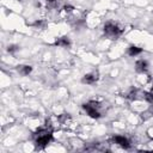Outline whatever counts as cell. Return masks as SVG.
Wrapping results in <instances>:
<instances>
[{
    "label": "cell",
    "instance_id": "8fae6325",
    "mask_svg": "<svg viewBox=\"0 0 153 153\" xmlns=\"http://www.w3.org/2000/svg\"><path fill=\"white\" fill-rule=\"evenodd\" d=\"M18 50H19V47L16 45V44H11V45L7 47V51H8L10 54H14V53L18 51Z\"/></svg>",
    "mask_w": 153,
    "mask_h": 153
},
{
    "label": "cell",
    "instance_id": "3957f363",
    "mask_svg": "<svg viewBox=\"0 0 153 153\" xmlns=\"http://www.w3.org/2000/svg\"><path fill=\"white\" fill-rule=\"evenodd\" d=\"M99 108H100L99 103H98V102H94V100H90V102L82 104V109L85 110V112H86L91 118H94V120L102 117V114H100V111H99Z\"/></svg>",
    "mask_w": 153,
    "mask_h": 153
},
{
    "label": "cell",
    "instance_id": "52a82bcc",
    "mask_svg": "<svg viewBox=\"0 0 153 153\" xmlns=\"http://www.w3.org/2000/svg\"><path fill=\"white\" fill-rule=\"evenodd\" d=\"M54 44H55V45H57V47L68 48V47L71 45V41H69V38H68V37L63 36V37H60V38H57V39L55 41V43H54Z\"/></svg>",
    "mask_w": 153,
    "mask_h": 153
},
{
    "label": "cell",
    "instance_id": "6da1fadb",
    "mask_svg": "<svg viewBox=\"0 0 153 153\" xmlns=\"http://www.w3.org/2000/svg\"><path fill=\"white\" fill-rule=\"evenodd\" d=\"M33 137H35V146H36V148L37 149H43L53 140V130H51L50 127L39 128L33 134Z\"/></svg>",
    "mask_w": 153,
    "mask_h": 153
},
{
    "label": "cell",
    "instance_id": "7a4b0ae2",
    "mask_svg": "<svg viewBox=\"0 0 153 153\" xmlns=\"http://www.w3.org/2000/svg\"><path fill=\"white\" fill-rule=\"evenodd\" d=\"M123 32V29L120 27L114 22H108L104 25V35L110 39H116L118 36H121Z\"/></svg>",
    "mask_w": 153,
    "mask_h": 153
},
{
    "label": "cell",
    "instance_id": "9c48e42d",
    "mask_svg": "<svg viewBox=\"0 0 153 153\" xmlns=\"http://www.w3.org/2000/svg\"><path fill=\"white\" fill-rule=\"evenodd\" d=\"M127 53H128L129 56H137V55H140V54L142 53V48L136 47V45H130V47L128 48Z\"/></svg>",
    "mask_w": 153,
    "mask_h": 153
},
{
    "label": "cell",
    "instance_id": "7c38bea8",
    "mask_svg": "<svg viewBox=\"0 0 153 153\" xmlns=\"http://www.w3.org/2000/svg\"><path fill=\"white\" fill-rule=\"evenodd\" d=\"M47 7L48 8H55V7H57V0H47Z\"/></svg>",
    "mask_w": 153,
    "mask_h": 153
},
{
    "label": "cell",
    "instance_id": "8992f818",
    "mask_svg": "<svg viewBox=\"0 0 153 153\" xmlns=\"http://www.w3.org/2000/svg\"><path fill=\"white\" fill-rule=\"evenodd\" d=\"M135 69H136V72H139V73H145V72H147V69H148V62H147L146 60H139V61H136V63H135Z\"/></svg>",
    "mask_w": 153,
    "mask_h": 153
},
{
    "label": "cell",
    "instance_id": "5bb4252c",
    "mask_svg": "<svg viewBox=\"0 0 153 153\" xmlns=\"http://www.w3.org/2000/svg\"><path fill=\"white\" fill-rule=\"evenodd\" d=\"M68 118H69V115H68V114H62V115H60V116L57 117V120H59L61 123H65Z\"/></svg>",
    "mask_w": 153,
    "mask_h": 153
},
{
    "label": "cell",
    "instance_id": "30bf717a",
    "mask_svg": "<svg viewBox=\"0 0 153 153\" xmlns=\"http://www.w3.org/2000/svg\"><path fill=\"white\" fill-rule=\"evenodd\" d=\"M136 94H137V90L136 88H131L130 90V92L126 96V98L127 99H129V100H135L137 97H136Z\"/></svg>",
    "mask_w": 153,
    "mask_h": 153
},
{
    "label": "cell",
    "instance_id": "277c9868",
    "mask_svg": "<svg viewBox=\"0 0 153 153\" xmlns=\"http://www.w3.org/2000/svg\"><path fill=\"white\" fill-rule=\"evenodd\" d=\"M111 141L114 143H116L117 146H120L121 148H124V149L130 148V141L128 140V137H126L123 135H115V136H112Z\"/></svg>",
    "mask_w": 153,
    "mask_h": 153
},
{
    "label": "cell",
    "instance_id": "2e32d148",
    "mask_svg": "<svg viewBox=\"0 0 153 153\" xmlns=\"http://www.w3.org/2000/svg\"><path fill=\"white\" fill-rule=\"evenodd\" d=\"M44 25V23L42 20H36L35 23H32V26H36V27H42Z\"/></svg>",
    "mask_w": 153,
    "mask_h": 153
},
{
    "label": "cell",
    "instance_id": "9a60e30c",
    "mask_svg": "<svg viewBox=\"0 0 153 153\" xmlns=\"http://www.w3.org/2000/svg\"><path fill=\"white\" fill-rule=\"evenodd\" d=\"M63 10H65V12L71 13V12L74 10V7H73V6H71V5H66V6H63Z\"/></svg>",
    "mask_w": 153,
    "mask_h": 153
},
{
    "label": "cell",
    "instance_id": "e0dca14e",
    "mask_svg": "<svg viewBox=\"0 0 153 153\" xmlns=\"http://www.w3.org/2000/svg\"><path fill=\"white\" fill-rule=\"evenodd\" d=\"M151 92H153V86H152V90H151Z\"/></svg>",
    "mask_w": 153,
    "mask_h": 153
},
{
    "label": "cell",
    "instance_id": "ba28073f",
    "mask_svg": "<svg viewBox=\"0 0 153 153\" xmlns=\"http://www.w3.org/2000/svg\"><path fill=\"white\" fill-rule=\"evenodd\" d=\"M17 71L20 75H29L32 72V67L29 65H20L17 67Z\"/></svg>",
    "mask_w": 153,
    "mask_h": 153
},
{
    "label": "cell",
    "instance_id": "4fadbf2b",
    "mask_svg": "<svg viewBox=\"0 0 153 153\" xmlns=\"http://www.w3.org/2000/svg\"><path fill=\"white\" fill-rule=\"evenodd\" d=\"M143 96H145L146 100H148L149 103L153 104V92H143Z\"/></svg>",
    "mask_w": 153,
    "mask_h": 153
},
{
    "label": "cell",
    "instance_id": "5b68a950",
    "mask_svg": "<svg viewBox=\"0 0 153 153\" xmlns=\"http://www.w3.org/2000/svg\"><path fill=\"white\" fill-rule=\"evenodd\" d=\"M98 80V73L97 72H92V73H87L82 76L81 82L82 84H87V85H93L94 82H97Z\"/></svg>",
    "mask_w": 153,
    "mask_h": 153
}]
</instances>
